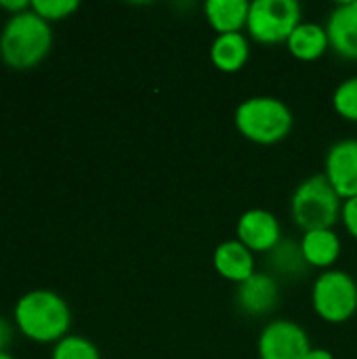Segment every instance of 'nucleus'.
Returning a JSON list of instances; mask_svg holds the SVG:
<instances>
[{
  "mask_svg": "<svg viewBox=\"0 0 357 359\" xmlns=\"http://www.w3.org/2000/svg\"><path fill=\"white\" fill-rule=\"evenodd\" d=\"M265 267L267 273H271L276 280L295 282L309 273V265L303 257L301 244L290 238H282V242L265 255Z\"/></svg>",
  "mask_w": 357,
  "mask_h": 359,
  "instance_id": "2eb2a0df",
  "label": "nucleus"
},
{
  "mask_svg": "<svg viewBox=\"0 0 357 359\" xmlns=\"http://www.w3.org/2000/svg\"><path fill=\"white\" fill-rule=\"evenodd\" d=\"M53 48V27L40 15L27 11L8 15L0 29V59L15 72L40 65Z\"/></svg>",
  "mask_w": 357,
  "mask_h": 359,
  "instance_id": "f03ea898",
  "label": "nucleus"
},
{
  "mask_svg": "<svg viewBox=\"0 0 357 359\" xmlns=\"http://www.w3.org/2000/svg\"><path fill=\"white\" fill-rule=\"evenodd\" d=\"M307 359H337L332 355V351H328V349H320V347H314L311 351H309V355Z\"/></svg>",
  "mask_w": 357,
  "mask_h": 359,
  "instance_id": "5701e85b",
  "label": "nucleus"
},
{
  "mask_svg": "<svg viewBox=\"0 0 357 359\" xmlns=\"http://www.w3.org/2000/svg\"><path fill=\"white\" fill-rule=\"evenodd\" d=\"M314 313L326 324H345L357 313V282L343 269L320 271L311 286Z\"/></svg>",
  "mask_w": 357,
  "mask_h": 359,
  "instance_id": "39448f33",
  "label": "nucleus"
},
{
  "mask_svg": "<svg viewBox=\"0 0 357 359\" xmlns=\"http://www.w3.org/2000/svg\"><path fill=\"white\" fill-rule=\"evenodd\" d=\"M280 303V282L267 273L257 271L236 288V305L248 318H267Z\"/></svg>",
  "mask_w": 357,
  "mask_h": 359,
  "instance_id": "9d476101",
  "label": "nucleus"
},
{
  "mask_svg": "<svg viewBox=\"0 0 357 359\" xmlns=\"http://www.w3.org/2000/svg\"><path fill=\"white\" fill-rule=\"evenodd\" d=\"M236 240L255 255H267L282 242V225L278 217L265 208H250L236 223Z\"/></svg>",
  "mask_w": 357,
  "mask_h": 359,
  "instance_id": "6e6552de",
  "label": "nucleus"
},
{
  "mask_svg": "<svg viewBox=\"0 0 357 359\" xmlns=\"http://www.w3.org/2000/svg\"><path fill=\"white\" fill-rule=\"evenodd\" d=\"M341 208L343 200L322 172L301 181L290 196V217L303 233L335 229L341 221Z\"/></svg>",
  "mask_w": 357,
  "mask_h": 359,
  "instance_id": "20e7f679",
  "label": "nucleus"
},
{
  "mask_svg": "<svg viewBox=\"0 0 357 359\" xmlns=\"http://www.w3.org/2000/svg\"><path fill=\"white\" fill-rule=\"evenodd\" d=\"M286 46L297 61L314 63L330 50V40L324 25L316 21H301L297 29L290 34Z\"/></svg>",
  "mask_w": 357,
  "mask_h": 359,
  "instance_id": "4468645a",
  "label": "nucleus"
},
{
  "mask_svg": "<svg viewBox=\"0 0 357 359\" xmlns=\"http://www.w3.org/2000/svg\"><path fill=\"white\" fill-rule=\"evenodd\" d=\"M341 223L345 227V231L357 242V198L351 200H343V208H341Z\"/></svg>",
  "mask_w": 357,
  "mask_h": 359,
  "instance_id": "412c9836",
  "label": "nucleus"
},
{
  "mask_svg": "<svg viewBox=\"0 0 357 359\" xmlns=\"http://www.w3.org/2000/svg\"><path fill=\"white\" fill-rule=\"evenodd\" d=\"M250 13V2L246 0H208L204 2V17L208 25L217 32V36L223 34H240L246 29Z\"/></svg>",
  "mask_w": 357,
  "mask_h": 359,
  "instance_id": "f3484780",
  "label": "nucleus"
},
{
  "mask_svg": "<svg viewBox=\"0 0 357 359\" xmlns=\"http://www.w3.org/2000/svg\"><path fill=\"white\" fill-rule=\"evenodd\" d=\"M301 21L303 11L297 0H255L250 2L246 32L259 44H286Z\"/></svg>",
  "mask_w": 357,
  "mask_h": 359,
  "instance_id": "423d86ee",
  "label": "nucleus"
},
{
  "mask_svg": "<svg viewBox=\"0 0 357 359\" xmlns=\"http://www.w3.org/2000/svg\"><path fill=\"white\" fill-rule=\"evenodd\" d=\"M250 59V40L240 34L215 36L210 44V63L223 74H238Z\"/></svg>",
  "mask_w": 357,
  "mask_h": 359,
  "instance_id": "dca6fc26",
  "label": "nucleus"
},
{
  "mask_svg": "<svg viewBox=\"0 0 357 359\" xmlns=\"http://www.w3.org/2000/svg\"><path fill=\"white\" fill-rule=\"evenodd\" d=\"M238 133L255 145H278L286 141L295 126L288 103L271 95H255L244 99L234 111Z\"/></svg>",
  "mask_w": 357,
  "mask_h": 359,
  "instance_id": "7ed1b4c3",
  "label": "nucleus"
},
{
  "mask_svg": "<svg viewBox=\"0 0 357 359\" xmlns=\"http://www.w3.org/2000/svg\"><path fill=\"white\" fill-rule=\"evenodd\" d=\"M299 244H301V250L309 269L328 271V269H335L337 261L341 259L343 244L335 229L305 231Z\"/></svg>",
  "mask_w": 357,
  "mask_h": 359,
  "instance_id": "ddd939ff",
  "label": "nucleus"
},
{
  "mask_svg": "<svg viewBox=\"0 0 357 359\" xmlns=\"http://www.w3.org/2000/svg\"><path fill=\"white\" fill-rule=\"evenodd\" d=\"M78 8H80L78 0H32V11L48 23L63 21L72 17Z\"/></svg>",
  "mask_w": 357,
  "mask_h": 359,
  "instance_id": "aec40b11",
  "label": "nucleus"
},
{
  "mask_svg": "<svg viewBox=\"0 0 357 359\" xmlns=\"http://www.w3.org/2000/svg\"><path fill=\"white\" fill-rule=\"evenodd\" d=\"M311 349L307 330L286 318L267 322L257 341L259 359H307Z\"/></svg>",
  "mask_w": 357,
  "mask_h": 359,
  "instance_id": "0eeeda50",
  "label": "nucleus"
},
{
  "mask_svg": "<svg viewBox=\"0 0 357 359\" xmlns=\"http://www.w3.org/2000/svg\"><path fill=\"white\" fill-rule=\"evenodd\" d=\"M13 337H15V324L0 316V351H6V347L13 343Z\"/></svg>",
  "mask_w": 357,
  "mask_h": 359,
  "instance_id": "4be33fe9",
  "label": "nucleus"
},
{
  "mask_svg": "<svg viewBox=\"0 0 357 359\" xmlns=\"http://www.w3.org/2000/svg\"><path fill=\"white\" fill-rule=\"evenodd\" d=\"M13 324L15 330L32 343L55 345L69 334L72 309L59 292L36 288L17 299Z\"/></svg>",
  "mask_w": 357,
  "mask_h": 359,
  "instance_id": "f257e3e1",
  "label": "nucleus"
},
{
  "mask_svg": "<svg viewBox=\"0 0 357 359\" xmlns=\"http://www.w3.org/2000/svg\"><path fill=\"white\" fill-rule=\"evenodd\" d=\"M0 359H15L8 351H0Z\"/></svg>",
  "mask_w": 357,
  "mask_h": 359,
  "instance_id": "b1692460",
  "label": "nucleus"
},
{
  "mask_svg": "<svg viewBox=\"0 0 357 359\" xmlns=\"http://www.w3.org/2000/svg\"><path fill=\"white\" fill-rule=\"evenodd\" d=\"M332 109L345 122L357 124V76L345 78L332 93Z\"/></svg>",
  "mask_w": 357,
  "mask_h": 359,
  "instance_id": "6ab92c4d",
  "label": "nucleus"
},
{
  "mask_svg": "<svg viewBox=\"0 0 357 359\" xmlns=\"http://www.w3.org/2000/svg\"><path fill=\"white\" fill-rule=\"evenodd\" d=\"M213 267L223 280H227V282H231L236 286L246 282L250 276L257 273L255 252H250L238 240H225L215 248Z\"/></svg>",
  "mask_w": 357,
  "mask_h": 359,
  "instance_id": "f8f14e48",
  "label": "nucleus"
},
{
  "mask_svg": "<svg viewBox=\"0 0 357 359\" xmlns=\"http://www.w3.org/2000/svg\"><path fill=\"white\" fill-rule=\"evenodd\" d=\"M324 27L330 48L345 61H357V0L335 4Z\"/></svg>",
  "mask_w": 357,
  "mask_h": 359,
  "instance_id": "9b49d317",
  "label": "nucleus"
},
{
  "mask_svg": "<svg viewBox=\"0 0 357 359\" xmlns=\"http://www.w3.org/2000/svg\"><path fill=\"white\" fill-rule=\"evenodd\" d=\"M322 175L341 200L357 198V139H341L328 147Z\"/></svg>",
  "mask_w": 357,
  "mask_h": 359,
  "instance_id": "1a4fd4ad",
  "label": "nucleus"
},
{
  "mask_svg": "<svg viewBox=\"0 0 357 359\" xmlns=\"http://www.w3.org/2000/svg\"><path fill=\"white\" fill-rule=\"evenodd\" d=\"M50 359H101V353L90 339L82 334H67L53 345Z\"/></svg>",
  "mask_w": 357,
  "mask_h": 359,
  "instance_id": "a211bd4d",
  "label": "nucleus"
}]
</instances>
